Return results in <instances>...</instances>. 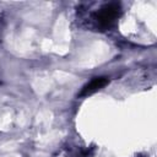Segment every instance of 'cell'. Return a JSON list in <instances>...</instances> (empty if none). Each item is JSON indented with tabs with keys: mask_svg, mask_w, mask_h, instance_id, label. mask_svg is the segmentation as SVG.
<instances>
[{
	"mask_svg": "<svg viewBox=\"0 0 157 157\" xmlns=\"http://www.w3.org/2000/svg\"><path fill=\"white\" fill-rule=\"evenodd\" d=\"M107 82H108V80L104 78V77H96V78H93L88 85H86V86L83 87V90L81 91L80 96L91 94V93H93L94 91H97V90H99L101 87H103Z\"/></svg>",
	"mask_w": 157,
	"mask_h": 157,
	"instance_id": "obj_2",
	"label": "cell"
},
{
	"mask_svg": "<svg viewBox=\"0 0 157 157\" xmlns=\"http://www.w3.org/2000/svg\"><path fill=\"white\" fill-rule=\"evenodd\" d=\"M118 10H119V6L118 5H114V4L104 7L98 13V22L102 26H109L115 20V17L118 15Z\"/></svg>",
	"mask_w": 157,
	"mask_h": 157,
	"instance_id": "obj_1",
	"label": "cell"
}]
</instances>
